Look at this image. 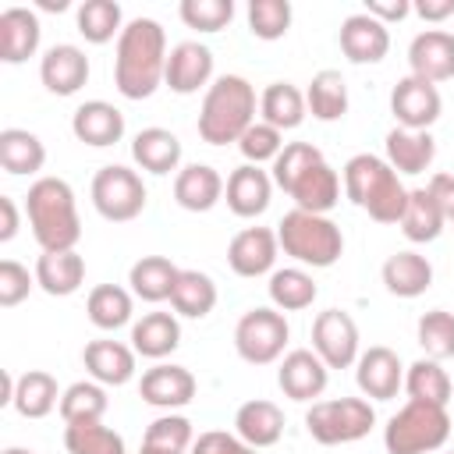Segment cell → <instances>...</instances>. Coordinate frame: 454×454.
Listing matches in <instances>:
<instances>
[{
  "mask_svg": "<svg viewBox=\"0 0 454 454\" xmlns=\"http://www.w3.org/2000/svg\"><path fill=\"white\" fill-rule=\"evenodd\" d=\"M167 74V32L156 18H131L117 35L114 85L124 99H149Z\"/></svg>",
  "mask_w": 454,
  "mask_h": 454,
  "instance_id": "obj_1",
  "label": "cell"
},
{
  "mask_svg": "<svg viewBox=\"0 0 454 454\" xmlns=\"http://www.w3.org/2000/svg\"><path fill=\"white\" fill-rule=\"evenodd\" d=\"M25 213L32 238L43 252H71L82 238V220L74 206V192L64 177H39L25 195Z\"/></svg>",
  "mask_w": 454,
  "mask_h": 454,
  "instance_id": "obj_2",
  "label": "cell"
},
{
  "mask_svg": "<svg viewBox=\"0 0 454 454\" xmlns=\"http://www.w3.org/2000/svg\"><path fill=\"white\" fill-rule=\"evenodd\" d=\"M344 195L365 209L376 223H401L408 206V188L401 184L397 170L372 153H355L344 163Z\"/></svg>",
  "mask_w": 454,
  "mask_h": 454,
  "instance_id": "obj_3",
  "label": "cell"
},
{
  "mask_svg": "<svg viewBox=\"0 0 454 454\" xmlns=\"http://www.w3.org/2000/svg\"><path fill=\"white\" fill-rule=\"evenodd\" d=\"M255 124V89L241 74H220L199 110V138L206 145H227L238 142Z\"/></svg>",
  "mask_w": 454,
  "mask_h": 454,
  "instance_id": "obj_4",
  "label": "cell"
},
{
  "mask_svg": "<svg viewBox=\"0 0 454 454\" xmlns=\"http://www.w3.org/2000/svg\"><path fill=\"white\" fill-rule=\"evenodd\" d=\"M277 241L284 248V255H291L301 266L312 270H326L344 255V234L330 216H316L305 209H291L284 213V220L277 223Z\"/></svg>",
  "mask_w": 454,
  "mask_h": 454,
  "instance_id": "obj_5",
  "label": "cell"
},
{
  "mask_svg": "<svg viewBox=\"0 0 454 454\" xmlns=\"http://www.w3.org/2000/svg\"><path fill=\"white\" fill-rule=\"evenodd\" d=\"M450 436V415L443 404L408 401L397 415H390L383 429L387 454H429L440 450Z\"/></svg>",
  "mask_w": 454,
  "mask_h": 454,
  "instance_id": "obj_6",
  "label": "cell"
},
{
  "mask_svg": "<svg viewBox=\"0 0 454 454\" xmlns=\"http://www.w3.org/2000/svg\"><path fill=\"white\" fill-rule=\"evenodd\" d=\"M376 426V408L365 397H330V401H312L305 411V429L316 443L337 447V443H355L369 436Z\"/></svg>",
  "mask_w": 454,
  "mask_h": 454,
  "instance_id": "obj_7",
  "label": "cell"
},
{
  "mask_svg": "<svg viewBox=\"0 0 454 454\" xmlns=\"http://www.w3.org/2000/svg\"><path fill=\"white\" fill-rule=\"evenodd\" d=\"M287 337H291V326H287L284 312L280 309H266V305L248 309L234 326V348L248 365L277 362L284 355V348H287Z\"/></svg>",
  "mask_w": 454,
  "mask_h": 454,
  "instance_id": "obj_8",
  "label": "cell"
},
{
  "mask_svg": "<svg viewBox=\"0 0 454 454\" xmlns=\"http://www.w3.org/2000/svg\"><path fill=\"white\" fill-rule=\"evenodd\" d=\"M92 206L110 223H128L145 209V184L131 167L106 163L92 177Z\"/></svg>",
  "mask_w": 454,
  "mask_h": 454,
  "instance_id": "obj_9",
  "label": "cell"
},
{
  "mask_svg": "<svg viewBox=\"0 0 454 454\" xmlns=\"http://www.w3.org/2000/svg\"><path fill=\"white\" fill-rule=\"evenodd\" d=\"M312 351L326 369H348L358 362V326L344 309H326L312 319Z\"/></svg>",
  "mask_w": 454,
  "mask_h": 454,
  "instance_id": "obj_10",
  "label": "cell"
},
{
  "mask_svg": "<svg viewBox=\"0 0 454 454\" xmlns=\"http://www.w3.org/2000/svg\"><path fill=\"white\" fill-rule=\"evenodd\" d=\"M440 110H443V99H440V89L433 82H422L415 74H404L394 92H390V114L397 121V128H408V131H429L436 121H440Z\"/></svg>",
  "mask_w": 454,
  "mask_h": 454,
  "instance_id": "obj_11",
  "label": "cell"
},
{
  "mask_svg": "<svg viewBox=\"0 0 454 454\" xmlns=\"http://www.w3.org/2000/svg\"><path fill=\"white\" fill-rule=\"evenodd\" d=\"M284 192L294 199V209L326 216L340 202V177H337V170L326 160H319V163H309L305 170H298L284 184Z\"/></svg>",
  "mask_w": 454,
  "mask_h": 454,
  "instance_id": "obj_12",
  "label": "cell"
},
{
  "mask_svg": "<svg viewBox=\"0 0 454 454\" xmlns=\"http://www.w3.org/2000/svg\"><path fill=\"white\" fill-rule=\"evenodd\" d=\"M355 383L372 401L397 397V390L404 387V365H401L397 351H390L383 344H372L369 351H362L355 362Z\"/></svg>",
  "mask_w": 454,
  "mask_h": 454,
  "instance_id": "obj_13",
  "label": "cell"
},
{
  "mask_svg": "<svg viewBox=\"0 0 454 454\" xmlns=\"http://www.w3.org/2000/svg\"><path fill=\"white\" fill-rule=\"evenodd\" d=\"M277 383L284 390V397L291 401H312L326 390L330 383V369L326 362L312 351V348H294L284 355L280 369H277Z\"/></svg>",
  "mask_w": 454,
  "mask_h": 454,
  "instance_id": "obj_14",
  "label": "cell"
},
{
  "mask_svg": "<svg viewBox=\"0 0 454 454\" xmlns=\"http://www.w3.org/2000/svg\"><path fill=\"white\" fill-rule=\"evenodd\" d=\"M209 78H213V50L195 43V39H184L177 43L170 53H167V89L177 92V96H192L199 92L202 85L209 89Z\"/></svg>",
  "mask_w": 454,
  "mask_h": 454,
  "instance_id": "obj_15",
  "label": "cell"
},
{
  "mask_svg": "<svg viewBox=\"0 0 454 454\" xmlns=\"http://www.w3.org/2000/svg\"><path fill=\"white\" fill-rule=\"evenodd\" d=\"M277 231L270 227H245L231 238L227 245V262L238 277H262V273H273V262H277Z\"/></svg>",
  "mask_w": 454,
  "mask_h": 454,
  "instance_id": "obj_16",
  "label": "cell"
},
{
  "mask_svg": "<svg viewBox=\"0 0 454 454\" xmlns=\"http://www.w3.org/2000/svg\"><path fill=\"white\" fill-rule=\"evenodd\" d=\"M39 78L53 96H74L89 82V57L74 43H57L39 60Z\"/></svg>",
  "mask_w": 454,
  "mask_h": 454,
  "instance_id": "obj_17",
  "label": "cell"
},
{
  "mask_svg": "<svg viewBox=\"0 0 454 454\" xmlns=\"http://www.w3.org/2000/svg\"><path fill=\"white\" fill-rule=\"evenodd\" d=\"M411 74L422 82H447L454 78V35L443 28H426L408 46Z\"/></svg>",
  "mask_w": 454,
  "mask_h": 454,
  "instance_id": "obj_18",
  "label": "cell"
},
{
  "mask_svg": "<svg viewBox=\"0 0 454 454\" xmlns=\"http://www.w3.org/2000/svg\"><path fill=\"white\" fill-rule=\"evenodd\" d=\"M390 50V32L383 21H376L372 14L358 11L348 14L340 25V53L351 64H380Z\"/></svg>",
  "mask_w": 454,
  "mask_h": 454,
  "instance_id": "obj_19",
  "label": "cell"
},
{
  "mask_svg": "<svg viewBox=\"0 0 454 454\" xmlns=\"http://www.w3.org/2000/svg\"><path fill=\"white\" fill-rule=\"evenodd\" d=\"M227 206L234 216L241 220H252V216H262L270 209V195H273V177L266 170H259L255 163H241L231 170L227 177Z\"/></svg>",
  "mask_w": 454,
  "mask_h": 454,
  "instance_id": "obj_20",
  "label": "cell"
},
{
  "mask_svg": "<svg viewBox=\"0 0 454 454\" xmlns=\"http://www.w3.org/2000/svg\"><path fill=\"white\" fill-rule=\"evenodd\" d=\"M138 394L145 404L153 408H184L192 397H195V376L184 369V365H153L142 372V383H138Z\"/></svg>",
  "mask_w": 454,
  "mask_h": 454,
  "instance_id": "obj_21",
  "label": "cell"
},
{
  "mask_svg": "<svg viewBox=\"0 0 454 454\" xmlns=\"http://www.w3.org/2000/svg\"><path fill=\"white\" fill-rule=\"evenodd\" d=\"M71 131L78 142L106 149L124 138V114L106 99H89L71 114Z\"/></svg>",
  "mask_w": 454,
  "mask_h": 454,
  "instance_id": "obj_22",
  "label": "cell"
},
{
  "mask_svg": "<svg viewBox=\"0 0 454 454\" xmlns=\"http://www.w3.org/2000/svg\"><path fill=\"white\" fill-rule=\"evenodd\" d=\"M82 362L89 369V376L103 387H124L135 376V348L121 344V340H89L82 351Z\"/></svg>",
  "mask_w": 454,
  "mask_h": 454,
  "instance_id": "obj_23",
  "label": "cell"
},
{
  "mask_svg": "<svg viewBox=\"0 0 454 454\" xmlns=\"http://www.w3.org/2000/svg\"><path fill=\"white\" fill-rule=\"evenodd\" d=\"M223 177L209 163H188L174 177V202L188 213H209L223 195Z\"/></svg>",
  "mask_w": 454,
  "mask_h": 454,
  "instance_id": "obj_24",
  "label": "cell"
},
{
  "mask_svg": "<svg viewBox=\"0 0 454 454\" xmlns=\"http://www.w3.org/2000/svg\"><path fill=\"white\" fill-rule=\"evenodd\" d=\"M43 25L35 11L28 7H7L0 14V60L4 64H21L39 50Z\"/></svg>",
  "mask_w": 454,
  "mask_h": 454,
  "instance_id": "obj_25",
  "label": "cell"
},
{
  "mask_svg": "<svg viewBox=\"0 0 454 454\" xmlns=\"http://www.w3.org/2000/svg\"><path fill=\"white\" fill-rule=\"evenodd\" d=\"M234 433H238L248 447H255V450L273 447V443L284 436V411H280L273 401H266V397L245 401V404L234 411Z\"/></svg>",
  "mask_w": 454,
  "mask_h": 454,
  "instance_id": "obj_26",
  "label": "cell"
},
{
  "mask_svg": "<svg viewBox=\"0 0 454 454\" xmlns=\"http://www.w3.org/2000/svg\"><path fill=\"white\" fill-rule=\"evenodd\" d=\"M32 277L50 298H67L85 284V259L74 248L71 252H43L35 259Z\"/></svg>",
  "mask_w": 454,
  "mask_h": 454,
  "instance_id": "obj_27",
  "label": "cell"
},
{
  "mask_svg": "<svg viewBox=\"0 0 454 454\" xmlns=\"http://www.w3.org/2000/svg\"><path fill=\"white\" fill-rule=\"evenodd\" d=\"M436 160V138L429 131L390 128L387 131V163L397 174H422Z\"/></svg>",
  "mask_w": 454,
  "mask_h": 454,
  "instance_id": "obj_28",
  "label": "cell"
},
{
  "mask_svg": "<svg viewBox=\"0 0 454 454\" xmlns=\"http://www.w3.org/2000/svg\"><path fill=\"white\" fill-rule=\"evenodd\" d=\"M181 344V323L170 312H145L131 323V348L142 358H167Z\"/></svg>",
  "mask_w": 454,
  "mask_h": 454,
  "instance_id": "obj_29",
  "label": "cell"
},
{
  "mask_svg": "<svg viewBox=\"0 0 454 454\" xmlns=\"http://www.w3.org/2000/svg\"><path fill=\"white\" fill-rule=\"evenodd\" d=\"M131 160L149 174H170L181 163V142L167 128H142L131 138Z\"/></svg>",
  "mask_w": 454,
  "mask_h": 454,
  "instance_id": "obj_30",
  "label": "cell"
},
{
  "mask_svg": "<svg viewBox=\"0 0 454 454\" xmlns=\"http://www.w3.org/2000/svg\"><path fill=\"white\" fill-rule=\"evenodd\" d=\"M433 284V266L419 252H394L383 262V287L397 298H419Z\"/></svg>",
  "mask_w": 454,
  "mask_h": 454,
  "instance_id": "obj_31",
  "label": "cell"
},
{
  "mask_svg": "<svg viewBox=\"0 0 454 454\" xmlns=\"http://www.w3.org/2000/svg\"><path fill=\"white\" fill-rule=\"evenodd\" d=\"M57 404H60V390H57V380L46 369H28V372L18 376L11 408L21 419H46Z\"/></svg>",
  "mask_w": 454,
  "mask_h": 454,
  "instance_id": "obj_32",
  "label": "cell"
},
{
  "mask_svg": "<svg viewBox=\"0 0 454 454\" xmlns=\"http://www.w3.org/2000/svg\"><path fill=\"white\" fill-rule=\"evenodd\" d=\"M177 266L167 259V255H142L131 270H128V284H131V294L142 298V301H167L174 284H177Z\"/></svg>",
  "mask_w": 454,
  "mask_h": 454,
  "instance_id": "obj_33",
  "label": "cell"
},
{
  "mask_svg": "<svg viewBox=\"0 0 454 454\" xmlns=\"http://www.w3.org/2000/svg\"><path fill=\"white\" fill-rule=\"evenodd\" d=\"M305 92L291 82H270L259 96V114L266 124H273L277 131H291L305 121Z\"/></svg>",
  "mask_w": 454,
  "mask_h": 454,
  "instance_id": "obj_34",
  "label": "cell"
},
{
  "mask_svg": "<svg viewBox=\"0 0 454 454\" xmlns=\"http://www.w3.org/2000/svg\"><path fill=\"white\" fill-rule=\"evenodd\" d=\"M46 163V145L39 142V135L25 131V128H4L0 131V167L14 177L21 174H39Z\"/></svg>",
  "mask_w": 454,
  "mask_h": 454,
  "instance_id": "obj_35",
  "label": "cell"
},
{
  "mask_svg": "<svg viewBox=\"0 0 454 454\" xmlns=\"http://www.w3.org/2000/svg\"><path fill=\"white\" fill-rule=\"evenodd\" d=\"M443 223L447 220H443L433 192L429 188H408V206H404V216H401L404 238L415 241V245H429V241L440 238Z\"/></svg>",
  "mask_w": 454,
  "mask_h": 454,
  "instance_id": "obj_36",
  "label": "cell"
},
{
  "mask_svg": "<svg viewBox=\"0 0 454 454\" xmlns=\"http://www.w3.org/2000/svg\"><path fill=\"white\" fill-rule=\"evenodd\" d=\"M305 106L316 121H340L348 114V82L340 71L323 67L305 89Z\"/></svg>",
  "mask_w": 454,
  "mask_h": 454,
  "instance_id": "obj_37",
  "label": "cell"
},
{
  "mask_svg": "<svg viewBox=\"0 0 454 454\" xmlns=\"http://www.w3.org/2000/svg\"><path fill=\"white\" fill-rule=\"evenodd\" d=\"M266 291H270L273 309H280V312H301V309H309V305L316 301V294H319L312 273H305L301 266L273 270Z\"/></svg>",
  "mask_w": 454,
  "mask_h": 454,
  "instance_id": "obj_38",
  "label": "cell"
},
{
  "mask_svg": "<svg viewBox=\"0 0 454 454\" xmlns=\"http://www.w3.org/2000/svg\"><path fill=\"white\" fill-rule=\"evenodd\" d=\"M170 305L177 316H188V319H202L213 312L216 305V284L209 273L202 270H181L177 273V284L170 291Z\"/></svg>",
  "mask_w": 454,
  "mask_h": 454,
  "instance_id": "obj_39",
  "label": "cell"
},
{
  "mask_svg": "<svg viewBox=\"0 0 454 454\" xmlns=\"http://www.w3.org/2000/svg\"><path fill=\"white\" fill-rule=\"evenodd\" d=\"M74 25H78V32L85 35V43L103 46V43H110L114 35L124 32V11H121L117 0H85V4L78 7V14H74Z\"/></svg>",
  "mask_w": 454,
  "mask_h": 454,
  "instance_id": "obj_40",
  "label": "cell"
},
{
  "mask_svg": "<svg viewBox=\"0 0 454 454\" xmlns=\"http://www.w3.org/2000/svg\"><path fill=\"white\" fill-rule=\"evenodd\" d=\"M404 390H408V401H429V404H443V408L454 394L447 369L433 358H419L404 369Z\"/></svg>",
  "mask_w": 454,
  "mask_h": 454,
  "instance_id": "obj_41",
  "label": "cell"
},
{
  "mask_svg": "<svg viewBox=\"0 0 454 454\" xmlns=\"http://www.w3.org/2000/svg\"><path fill=\"white\" fill-rule=\"evenodd\" d=\"M85 312L99 330H121L131 323V294L117 284H96L85 298Z\"/></svg>",
  "mask_w": 454,
  "mask_h": 454,
  "instance_id": "obj_42",
  "label": "cell"
},
{
  "mask_svg": "<svg viewBox=\"0 0 454 454\" xmlns=\"http://www.w3.org/2000/svg\"><path fill=\"white\" fill-rule=\"evenodd\" d=\"M106 415V390L96 380H78L60 394V419L71 422H103Z\"/></svg>",
  "mask_w": 454,
  "mask_h": 454,
  "instance_id": "obj_43",
  "label": "cell"
},
{
  "mask_svg": "<svg viewBox=\"0 0 454 454\" xmlns=\"http://www.w3.org/2000/svg\"><path fill=\"white\" fill-rule=\"evenodd\" d=\"M64 447H67V454H124L121 433H114L103 422H71V426H64Z\"/></svg>",
  "mask_w": 454,
  "mask_h": 454,
  "instance_id": "obj_44",
  "label": "cell"
},
{
  "mask_svg": "<svg viewBox=\"0 0 454 454\" xmlns=\"http://www.w3.org/2000/svg\"><path fill=\"white\" fill-rule=\"evenodd\" d=\"M415 333H419V344H422L426 358H433V362L454 358V312H447V309L422 312Z\"/></svg>",
  "mask_w": 454,
  "mask_h": 454,
  "instance_id": "obj_45",
  "label": "cell"
},
{
  "mask_svg": "<svg viewBox=\"0 0 454 454\" xmlns=\"http://www.w3.org/2000/svg\"><path fill=\"white\" fill-rule=\"evenodd\" d=\"M291 28V4L287 0H252L248 4V32L255 39H284Z\"/></svg>",
  "mask_w": 454,
  "mask_h": 454,
  "instance_id": "obj_46",
  "label": "cell"
},
{
  "mask_svg": "<svg viewBox=\"0 0 454 454\" xmlns=\"http://www.w3.org/2000/svg\"><path fill=\"white\" fill-rule=\"evenodd\" d=\"M177 14L195 32H220L234 18V0H181Z\"/></svg>",
  "mask_w": 454,
  "mask_h": 454,
  "instance_id": "obj_47",
  "label": "cell"
},
{
  "mask_svg": "<svg viewBox=\"0 0 454 454\" xmlns=\"http://www.w3.org/2000/svg\"><path fill=\"white\" fill-rule=\"evenodd\" d=\"M145 447H160V450H170V454H184L195 440H192V422L184 415H160L149 422L145 429Z\"/></svg>",
  "mask_w": 454,
  "mask_h": 454,
  "instance_id": "obj_48",
  "label": "cell"
},
{
  "mask_svg": "<svg viewBox=\"0 0 454 454\" xmlns=\"http://www.w3.org/2000/svg\"><path fill=\"white\" fill-rule=\"evenodd\" d=\"M238 149L245 156V163H266V160H277L280 149H284V131H277L273 124L266 121H255L241 138H238Z\"/></svg>",
  "mask_w": 454,
  "mask_h": 454,
  "instance_id": "obj_49",
  "label": "cell"
},
{
  "mask_svg": "<svg viewBox=\"0 0 454 454\" xmlns=\"http://www.w3.org/2000/svg\"><path fill=\"white\" fill-rule=\"evenodd\" d=\"M32 287H35V277H28V270L21 262H14V259L0 262V305L4 309L21 305Z\"/></svg>",
  "mask_w": 454,
  "mask_h": 454,
  "instance_id": "obj_50",
  "label": "cell"
},
{
  "mask_svg": "<svg viewBox=\"0 0 454 454\" xmlns=\"http://www.w3.org/2000/svg\"><path fill=\"white\" fill-rule=\"evenodd\" d=\"M192 454H259V450L248 447L238 433L209 429V433H199V440L192 443Z\"/></svg>",
  "mask_w": 454,
  "mask_h": 454,
  "instance_id": "obj_51",
  "label": "cell"
},
{
  "mask_svg": "<svg viewBox=\"0 0 454 454\" xmlns=\"http://www.w3.org/2000/svg\"><path fill=\"white\" fill-rule=\"evenodd\" d=\"M426 188L433 192V199H436L443 220L454 223V174H433V181H429Z\"/></svg>",
  "mask_w": 454,
  "mask_h": 454,
  "instance_id": "obj_52",
  "label": "cell"
},
{
  "mask_svg": "<svg viewBox=\"0 0 454 454\" xmlns=\"http://www.w3.org/2000/svg\"><path fill=\"white\" fill-rule=\"evenodd\" d=\"M365 14L390 25V21H404L411 14V4L408 0H365Z\"/></svg>",
  "mask_w": 454,
  "mask_h": 454,
  "instance_id": "obj_53",
  "label": "cell"
},
{
  "mask_svg": "<svg viewBox=\"0 0 454 454\" xmlns=\"http://www.w3.org/2000/svg\"><path fill=\"white\" fill-rule=\"evenodd\" d=\"M411 11L422 21H443L454 14V0H419V4H411Z\"/></svg>",
  "mask_w": 454,
  "mask_h": 454,
  "instance_id": "obj_54",
  "label": "cell"
},
{
  "mask_svg": "<svg viewBox=\"0 0 454 454\" xmlns=\"http://www.w3.org/2000/svg\"><path fill=\"white\" fill-rule=\"evenodd\" d=\"M18 206L11 195H0V241H11L18 234Z\"/></svg>",
  "mask_w": 454,
  "mask_h": 454,
  "instance_id": "obj_55",
  "label": "cell"
},
{
  "mask_svg": "<svg viewBox=\"0 0 454 454\" xmlns=\"http://www.w3.org/2000/svg\"><path fill=\"white\" fill-rule=\"evenodd\" d=\"M39 7H43V11H64L67 0H39Z\"/></svg>",
  "mask_w": 454,
  "mask_h": 454,
  "instance_id": "obj_56",
  "label": "cell"
},
{
  "mask_svg": "<svg viewBox=\"0 0 454 454\" xmlns=\"http://www.w3.org/2000/svg\"><path fill=\"white\" fill-rule=\"evenodd\" d=\"M138 454H170V450H160V447H145V443H142V450H138Z\"/></svg>",
  "mask_w": 454,
  "mask_h": 454,
  "instance_id": "obj_57",
  "label": "cell"
},
{
  "mask_svg": "<svg viewBox=\"0 0 454 454\" xmlns=\"http://www.w3.org/2000/svg\"><path fill=\"white\" fill-rule=\"evenodd\" d=\"M4 454H32V450H25V447H7Z\"/></svg>",
  "mask_w": 454,
  "mask_h": 454,
  "instance_id": "obj_58",
  "label": "cell"
},
{
  "mask_svg": "<svg viewBox=\"0 0 454 454\" xmlns=\"http://www.w3.org/2000/svg\"><path fill=\"white\" fill-rule=\"evenodd\" d=\"M450 454H454V450H450Z\"/></svg>",
  "mask_w": 454,
  "mask_h": 454,
  "instance_id": "obj_59",
  "label": "cell"
}]
</instances>
